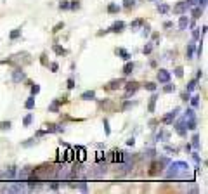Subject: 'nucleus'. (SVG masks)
<instances>
[{
    "mask_svg": "<svg viewBox=\"0 0 208 194\" xmlns=\"http://www.w3.org/2000/svg\"><path fill=\"white\" fill-rule=\"evenodd\" d=\"M189 170V167H187V163L186 161H174L172 165H170V168H168V172H167V179H182L184 175V172H187Z\"/></svg>",
    "mask_w": 208,
    "mask_h": 194,
    "instance_id": "nucleus-1",
    "label": "nucleus"
},
{
    "mask_svg": "<svg viewBox=\"0 0 208 194\" xmlns=\"http://www.w3.org/2000/svg\"><path fill=\"white\" fill-rule=\"evenodd\" d=\"M10 80H12V83H21V82H24V80H26V73L23 71V68H14Z\"/></svg>",
    "mask_w": 208,
    "mask_h": 194,
    "instance_id": "nucleus-2",
    "label": "nucleus"
},
{
    "mask_svg": "<svg viewBox=\"0 0 208 194\" xmlns=\"http://www.w3.org/2000/svg\"><path fill=\"white\" fill-rule=\"evenodd\" d=\"M179 111H181V108H174V111L167 113V114H165V116L161 118V123H163V125H172V123H174V120L177 118Z\"/></svg>",
    "mask_w": 208,
    "mask_h": 194,
    "instance_id": "nucleus-3",
    "label": "nucleus"
},
{
    "mask_svg": "<svg viewBox=\"0 0 208 194\" xmlns=\"http://www.w3.org/2000/svg\"><path fill=\"white\" fill-rule=\"evenodd\" d=\"M170 78H172V73H170L168 69H158L156 80H158L160 83H167V82H170Z\"/></svg>",
    "mask_w": 208,
    "mask_h": 194,
    "instance_id": "nucleus-4",
    "label": "nucleus"
},
{
    "mask_svg": "<svg viewBox=\"0 0 208 194\" xmlns=\"http://www.w3.org/2000/svg\"><path fill=\"white\" fill-rule=\"evenodd\" d=\"M139 88H141V83H139V82H127V83H125L127 97H128V95H132V94H135Z\"/></svg>",
    "mask_w": 208,
    "mask_h": 194,
    "instance_id": "nucleus-5",
    "label": "nucleus"
},
{
    "mask_svg": "<svg viewBox=\"0 0 208 194\" xmlns=\"http://www.w3.org/2000/svg\"><path fill=\"white\" fill-rule=\"evenodd\" d=\"M174 127H175V132H177V134H179L181 137H186V135H187V127H186V120H179V121H177V123H175Z\"/></svg>",
    "mask_w": 208,
    "mask_h": 194,
    "instance_id": "nucleus-6",
    "label": "nucleus"
},
{
    "mask_svg": "<svg viewBox=\"0 0 208 194\" xmlns=\"http://www.w3.org/2000/svg\"><path fill=\"white\" fill-rule=\"evenodd\" d=\"M160 172H161V163H160V160H158V161L154 160V161L151 163V168L148 170V175H149V177H156Z\"/></svg>",
    "mask_w": 208,
    "mask_h": 194,
    "instance_id": "nucleus-7",
    "label": "nucleus"
},
{
    "mask_svg": "<svg viewBox=\"0 0 208 194\" xmlns=\"http://www.w3.org/2000/svg\"><path fill=\"white\" fill-rule=\"evenodd\" d=\"M125 28H127V24H125L123 21H116V23H113L111 28H108V29H109V33H122Z\"/></svg>",
    "mask_w": 208,
    "mask_h": 194,
    "instance_id": "nucleus-8",
    "label": "nucleus"
},
{
    "mask_svg": "<svg viewBox=\"0 0 208 194\" xmlns=\"http://www.w3.org/2000/svg\"><path fill=\"white\" fill-rule=\"evenodd\" d=\"M123 83H125V82H123L122 78H116V80H111L104 88H106V90H118L120 87H123Z\"/></svg>",
    "mask_w": 208,
    "mask_h": 194,
    "instance_id": "nucleus-9",
    "label": "nucleus"
},
{
    "mask_svg": "<svg viewBox=\"0 0 208 194\" xmlns=\"http://www.w3.org/2000/svg\"><path fill=\"white\" fill-rule=\"evenodd\" d=\"M187 9H189V7H187V3H186V0H184V2H179V3H175L172 10H174L175 14H179V16H181V14H186V12H187Z\"/></svg>",
    "mask_w": 208,
    "mask_h": 194,
    "instance_id": "nucleus-10",
    "label": "nucleus"
},
{
    "mask_svg": "<svg viewBox=\"0 0 208 194\" xmlns=\"http://www.w3.org/2000/svg\"><path fill=\"white\" fill-rule=\"evenodd\" d=\"M115 54H116L118 57H122L123 61H130V57H132L130 52H128L127 49H123V47H116V49H115Z\"/></svg>",
    "mask_w": 208,
    "mask_h": 194,
    "instance_id": "nucleus-11",
    "label": "nucleus"
},
{
    "mask_svg": "<svg viewBox=\"0 0 208 194\" xmlns=\"http://www.w3.org/2000/svg\"><path fill=\"white\" fill-rule=\"evenodd\" d=\"M156 101H158V94H156V90H154V94H153L151 99H149V104H148V111H149V113H154V111H156Z\"/></svg>",
    "mask_w": 208,
    "mask_h": 194,
    "instance_id": "nucleus-12",
    "label": "nucleus"
},
{
    "mask_svg": "<svg viewBox=\"0 0 208 194\" xmlns=\"http://www.w3.org/2000/svg\"><path fill=\"white\" fill-rule=\"evenodd\" d=\"M61 106H62V102H61L59 99H54V101L49 104V113H59Z\"/></svg>",
    "mask_w": 208,
    "mask_h": 194,
    "instance_id": "nucleus-13",
    "label": "nucleus"
},
{
    "mask_svg": "<svg viewBox=\"0 0 208 194\" xmlns=\"http://www.w3.org/2000/svg\"><path fill=\"white\" fill-rule=\"evenodd\" d=\"M144 23H146L144 17H137V19H134V21L130 23V29H132V31H137L141 26H144Z\"/></svg>",
    "mask_w": 208,
    "mask_h": 194,
    "instance_id": "nucleus-14",
    "label": "nucleus"
},
{
    "mask_svg": "<svg viewBox=\"0 0 208 194\" xmlns=\"http://www.w3.org/2000/svg\"><path fill=\"white\" fill-rule=\"evenodd\" d=\"M134 69H135V64H134L132 61H125V66H123V75H125V76H128V75H132V73H134Z\"/></svg>",
    "mask_w": 208,
    "mask_h": 194,
    "instance_id": "nucleus-15",
    "label": "nucleus"
},
{
    "mask_svg": "<svg viewBox=\"0 0 208 194\" xmlns=\"http://www.w3.org/2000/svg\"><path fill=\"white\" fill-rule=\"evenodd\" d=\"M187 26H189V17L187 16H184V14H181V19H179V29H187Z\"/></svg>",
    "mask_w": 208,
    "mask_h": 194,
    "instance_id": "nucleus-16",
    "label": "nucleus"
},
{
    "mask_svg": "<svg viewBox=\"0 0 208 194\" xmlns=\"http://www.w3.org/2000/svg\"><path fill=\"white\" fill-rule=\"evenodd\" d=\"M198 83H200V80L198 78H193V80H189V83L186 85V92H193V90H196V87H198Z\"/></svg>",
    "mask_w": 208,
    "mask_h": 194,
    "instance_id": "nucleus-17",
    "label": "nucleus"
},
{
    "mask_svg": "<svg viewBox=\"0 0 208 194\" xmlns=\"http://www.w3.org/2000/svg\"><path fill=\"white\" fill-rule=\"evenodd\" d=\"M80 99H83V101H94L95 99V90H85L80 95Z\"/></svg>",
    "mask_w": 208,
    "mask_h": 194,
    "instance_id": "nucleus-18",
    "label": "nucleus"
},
{
    "mask_svg": "<svg viewBox=\"0 0 208 194\" xmlns=\"http://www.w3.org/2000/svg\"><path fill=\"white\" fill-rule=\"evenodd\" d=\"M75 151L78 153V160H80V161H85V158H87V149H85L83 146H76Z\"/></svg>",
    "mask_w": 208,
    "mask_h": 194,
    "instance_id": "nucleus-19",
    "label": "nucleus"
},
{
    "mask_svg": "<svg viewBox=\"0 0 208 194\" xmlns=\"http://www.w3.org/2000/svg\"><path fill=\"white\" fill-rule=\"evenodd\" d=\"M120 10H122V7H120L118 3H115V2H111V3L108 5V14H111V16H113V14H118Z\"/></svg>",
    "mask_w": 208,
    "mask_h": 194,
    "instance_id": "nucleus-20",
    "label": "nucleus"
},
{
    "mask_svg": "<svg viewBox=\"0 0 208 194\" xmlns=\"http://www.w3.org/2000/svg\"><path fill=\"white\" fill-rule=\"evenodd\" d=\"M52 50H54V54H56V56H66V54H68V50H66L64 47L57 45V43H54V45H52Z\"/></svg>",
    "mask_w": 208,
    "mask_h": 194,
    "instance_id": "nucleus-21",
    "label": "nucleus"
},
{
    "mask_svg": "<svg viewBox=\"0 0 208 194\" xmlns=\"http://www.w3.org/2000/svg\"><path fill=\"white\" fill-rule=\"evenodd\" d=\"M191 14H193V17L194 19H200L201 17V14H203V7H191Z\"/></svg>",
    "mask_w": 208,
    "mask_h": 194,
    "instance_id": "nucleus-22",
    "label": "nucleus"
},
{
    "mask_svg": "<svg viewBox=\"0 0 208 194\" xmlns=\"http://www.w3.org/2000/svg\"><path fill=\"white\" fill-rule=\"evenodd\" d=\"M134 106H137V101H125L123 102V106H122V111L123 113H127L128 109H132Z\"/></svg>",
    "mask_w": 208,
    "mask_h": 194,
    "instance_id": "nucleus-23",
    "label": "nucleus"
},
{
    "mask_svg": "<svg viewBox=\"0 0 208 194\" xmlns=\"http://www.w3.org/2000/svg\"><path fill=\"white\" fill-rule=\"evenodd\" d=\"M186 127H187V130L196 132V128H198V121H196V118H193V120H186Z\"/></svg>",
    "mask_w": 208,
    "mask_h": 194,
    "instance_id": "nucleus-24",
    "label": "nucleus"
},
{
    "mask_svg": "<svg viewBox=\"0 0 208 194\" xmlns=\"http://www.w3.org/2000/svg\"><path fill=\"white\" fill-rule=\"evenodd\" d=\"M24 108H26L28 111L35 109V95H31V97H28V99H26V102H24Z\"/></svg>",
    "mask_w": 208,
    "mask_h": 194,
    "instance_id": "nucleus-25",
    "label": "nucleus"
},
{
    "mask_svg": "<svg viewBox=\"0 0 208 194\" xmlns=\"http://www.w3.org/2000/svg\"><path fill=\"white\" fill-rule=\"evenodd\" d=\"M21 33H23V29H21V28H16V29H12V31L9 33V38H10V40H17V38L21 36Z\"/></svg>",
    "mask_w": 208,
    "mask_h": 194,
    "instance_id": "nucleus-26",
    "label": "nucleus"
},
{
    "mask_svg": "<svg viewBox=\"0 0 208 194\" xmlns=\"http://www.w3.org/2000/svg\"><path fill=\"white\" fill-rule=\"evenodd\" d=\"M186 57L187 59H194V43H189L186 49Z\"/></svg>",
    "mask_w": 208,
    "mask_h": 194,
    "instance_id": "nucleus-27",
    "label": "nucleus"
},
{
    "mask_svg": "<svg viewBox=\"0 0 208 194\" xmlns=\"http://www.w3.org/2000/svg\"><path fill=\"white\" fill-rule=\"evenodd\" d=\"M158 12H160V14H168V12H170V5H167V3H158Z\"/></svg>",
    "mask_w": 208,
    "mask_h": 194,
    "instance_id": "nucleus-28",
    "label": "nucleus"
},
{
    "mask_svg": "<svg viewBox=\"0 0 208 194\" xmlns=\"http://www.w3.org/2000/svg\"><path fill=\"white\" fill-rule=\"evenodd\" d=\"M142 87H144V88H146V90H149V92H154V90H156V87H158V85H156V83H154V82H146V83H142Z\"/></svg>",
    "mask_w": 208,
    "mask_h": 194,
    "instance_id": "nucleus-29",
    "label": "nucleus"
},
{
    "mask_svg": "<svg viewBox=\"0 0 208 194\" xmlns=\"http://www.w3.org/2000/svg\"><path fill=\"white\" fill-rule=\"evenodd\" d=\"M156 139H158V141H163V142H167V141L170 139V134H168V132H165V130H161V132L156 135Z\"/></svg>",
    "mask_w": 208,
    "mask_h": 194,
    "instance_id": "nucleus-30",
    "label": "nucleus"
},
{
    "mask_svg": "<svg viewBox=\"0 0 208 194\" xmlns=\"http://www.w3.org/2000/svg\"><path fill=\"white\" fill-rule=\"evenodd\" d=\"M153 45H154L153 42H148V43L144 45V49H142V54H144V56H148V54H151V52H153Z\"/></svg>",
    "mask_w": 208,
    "mask_h": 194,
    "instance_id": "nucleus-31",
    "label": "nucleus"
},
{
    "mask_svg": "<svg viewBox=\"0 0 208 194\" xmlns=\"http://www.w3.org/2000/svg\"><path fill=\"white\" fill-rule=\"evenodd\" d=\"M163 92H165V94H172V92H175V85H172L170 82H167L165 87H163Z\"/></svg>",
    "mask_w": 208,
    "mask_h": 194,
    "instance_id": "nucleus-32",
    "label": "nucleus"
},
{
    "mask_svg": "<svg viewBox=\"0 0 208 194\" xmlns=\"http://www.w3.org/2000/svg\"><path fill=\"white\" fill-rule=\"evenodd\" d=\"M40 64H42V66H45V68H49V59H47V52H42V56H40Z\"/></svg>",
    "mask_w": 208,
    "mask_h": 194,
    "instance_id": "nucleus-33",
    "label": "nucleus"
},
{
    "mask_svg": "<svg viewBox=\"0 0 208 194\" xmlns=\"http://www.w3.org/2000/svg\"><path fill=\"white\" fill-rule=\"evenodd\" d=\"M30 88H31V95H38L40 94V85L38 83H31Z\"/></svg>",
    "mask_w": 208,
    "mask_h": 194,
    "instance_id": "nucleus-34",
    "label": "nucleus"
},
{
    "mask_svg": "<svg viewBox=\"0 0 208 194\" xmlns=\"http://www.w3.org/2000/svg\"><path fill=\"white\" fill-rule=\"evenodd\" d=\"M200 99H201L200 95H193V97H189L191 106H193V108H198V106H200Z\"/></svg>",
    "mask_w": 208,
    "mask_h": 194,
    "instance_id": "nucleus-35",
    "label": "nucleus"
},
{
    "mask_svg": "<svg viewBox=\"0 0 208 194\" xmlns=\"http://www.w3.org/2000/svg\"><path fill=\"white\" fill-rule=\"evenodd\" d=\"M193 118H196L194 109H186V113H184V120H193Z\"/></svg>",
    "mask_w": 208,
    "mask_h": 194,
    "instance_id": "nucleus-36",
    "label": "nucleus"
},
{
    "mask_svg": "<svg viewBox=\"0 0 208 194\" xmlns=\"http://www.w3.org/2000/svg\"><path fill=\"white\" fill-rule=\"evenodd\" d=\"M174 73H175L177 78H182V76H184V68H182V66H177V68L174 69Z\"/></svg>",
    "mask_w": 208,
    "mask_h": 194,
    "instance_id": "nucleus-37",
    "label": "nucleus"
},
{
    "mask_svg": "<svg viewBox=\"0 0 208 194\" xmlns=\"http://www.w3.org/2000/svg\"><path fill=\"white\" fill-rule=\"evenodd\" d=\"M31 121H33V116H31V114H26L24 120H23V127H30Z\"/></svg>",
    "mask_w": 208,
    "mask_h": 194,
    "instance_id": "nucleus-38",
    "label": "nucleus"
},
{
    "mask_svg": "<svg viewBox=\"0 0 208 194\" xmlns=\"http://www.w3.org/2000/svg\"><path fill=\"white\" fill-rule=\"evenodd\" d=\"M10 127H12V123L7 120V121H0V130H10Z\"/></svg>",
    "mask_w": 208,
    "mask_h": 194,
    "instance_id": "nucleus-39",
    "label": "nucleus"
},
{
    "mask_svg": "<svg viewBox=\"0 0 208 194\" xmlns=\"http://www.w3.org/2000/svg\"><path fill=\"white\" fill-rule=\"evenodd\" d=\"M137 0H123V9H132Z\"/></svg>",
    "mask_w": 208,
    "mask_h": 194,
    "instance_id": "nucleus-40",
    "label": "nucleus"
},
{
    "mask_svg": "<svg viewBox=\"0 0 208 194\" xmlns=\"http://www.w3.org/2000/svg\"><path fill=\"white\" fill-rule=\"evenodd\" d=\"M69 9H71V10L80 9V2H78V0H69Z\"/></svg>",
    "mask_w": 208,
    "mask_h": 194,
    "instance_id": "nucleus-41",
    "label": "nucleus"
},
{
    "mask_svg": "<svg viewBox=\"0 0 208 194\" xmlns=\"http://www.w3.org/2000/svg\"><path fill=\"white\" fill-rule=\"evenodd\" d=\"M59 9H61V10L69 9V0H61V2H59Z\"/></svg>",
    "mask_w": 208,
    "mask_h": 194,
    "instance_id": "nucleus-42",
    "label": "nucleus"
},
{
    "mask_svg": "<svg viewBox=\"0 0 208 194\" xmlns=\"http://www.w3.org/2000/svg\"><path fill=\"white\" fill-rule=\"evenodd\" d=\"M62 28H64V23L61 21V23H57V24H56V26L52 28V33H59V31H61Z\"/></svg>",
    "mask_w": 208,
    "mask_h": 194,
    "instance_id": "nucleus-43",
    "label": "nucleus"
},
{
    "mask_svg": "<svg viewBox=\"0 0 208 194\" xmlns=\"http://www.w3.org/2000/svg\"><path fill=\"white\" fill-rule=\"evenodd\" d=\"M66 85H68V88H69V90H73V88L76 87V83H75V78H71V76H69V78H68V82H66Z\"/></svg>",
    "mask_w": 208,
    "mask_h": 194,
    "instance_id": "nucleus-44",
    "label": "nucleus"
},
{
    "mask_svg": "<svg viewBox=\"0 0 208 194\" xmlns=\"http://www.w3.org/2000/svg\"><path fill=\"white\" fill-rule=\"evenodd\" d=\"M191 141H193V146H194V147L198 149V147H200V135H198V134H194Z\"/></svg>",
    "mask_w": 208,
    "mask_h": 194,
    "instance_id": "nucleus-45",
    "label": "nucleus"
},
{
    "mask_svg": "<svg viewBox=\"0 0 208 194\" xmlns=\"http://www.w3.org/2000/svg\"><path fill=\"white\" fill-rule=\"evenodd\" d=\"M104 132H106V135H109L111 134V128H109V121H108V118H104Z\"/></svg>",
    "mask_w": 208,
    "mask_h": 194,
    "instance_id": "nucleus-46",
    "label": "nucleus"
},
{
    "mask_svg": "<svg viewBox=\"0 0 208 194\" xmlns=\"http://www.w3.org/2000/svg\"><path fill=\"white\" fill-rule=\"evenodd\" d=\"M35 142H36V137H31V139H28V142H23L21 146H23V147H30V146L35 144Z\"/></svg>",
    "mask_w": 208,
    "mask_h": 194,
    "instance_id": "nucleus-47",
    "label": "nucleus"
},
{
    "mask_svg": "<svg viewBox=\"0 0 208 194\" xmlns=\"http://www.w3.org/2000/svg\"><path fill=\"white\" fill-rule=\"evenodd\" d=\"M193 38L200 40V28H193Z\"/></svg>",
    "mask_w": 208,
    "mask_h": 194,
    "instance_id": "nucleus-48",
    "label": "nucleus"
},
{
    "mask_svg": "<svg viewBox=\"0 0 208 194\" xmlns=\"http://www.w3.org/2000/svg\"><path fill=\"white\" fill-rule=\"evenodd\" d=\"M49 66H50V71H52V73H57V69H59V64H57V62H50Z\"/></svg>",
    "mask_w": 208,
    "mask_h": 194,
    "instance_id": "nucleus-49",
    "label": "nucleus"
},
{
    "mask_svg": "<svg viewBox=\"0 0 208 194\" xmlns=\"http://www.w3.org/2000/svg\"><path fill=\"white\" fill-rule=\"evenodd\" d=\"M165 151H167V153H174V154L177 153V149H175V147H172V146H165Z\"/></svg>",
    "mask_w": 208,
    "mask_h": 194,
    "instance_id": "nucleus-50",
    "label": "nucleus"
},
{
    "mask_svg": "<svg viewBox=\"0 0 208 194\" xmlns=\"http://www.w3.org/2000/svg\"><path fill=\"white\" fill-rule=\"evenodd\" d=\"M186 3H187V7L191 9V7H194V5L198 3V0H186Z\"/></svg>",
    "mask_w": 208,
    "mask_h": 194,
    "instance_id": "nucleus-51",
    "label": "nucleus"
},
{
    "mask_svg": "<svg viewBox=\"0 0 208 194\" xmlns=\"http://www.w3.org/2000/svg\"><path fill=\"white\" fill-rule=\"evenodd\" d=\"M172 26H174L172 21H165V23H163V28H165V29H168V28H172Z\"/></svg>",
    "mask_w": 208,
    "mask_h": 194,
    "instance_id": "nucleus-52",
    "label": "nucleus"
},
{
    "mask_svg": "<svg viewBox=\"0 0 208 194\" xmlns=\"http://www.w3.org/2000/svg\"><path fill=\"white\" fill-rule=\"evenodd\" d=\"M66 158H64V153H61V151H57V161H64Z\"/></svg>",
    "mask_w": 208,
    "mask_h": 194,
    "instance_id": "nucleus-53",
    "label": "nucleus"
},
{
    "mask_svg": "<svg viewBox=\"0 0 208 194\" xmlns=\"http://www.w3.org/2000/svg\"><path fill=\"white\" fill-rule=\"evenodd\" d=\"M189 97H191L189 92H184V94H182V101H189Z\"/></svg>",
    "mask_w": 208,
    "mask_h": 194,
    "instance_id": "nucleus-54",
    "label": "nucleus"
},
{
    "mask_svg": "<svg viewBox=\"0 0 208 194\" xmlns=\"http://www.w3.org/2000/svg\"><path fill=\"white\" fill-rule=\"evenodd\" d=\"M154 154H156L154 149H148V156H149V158H154Z\"/></svg>",
    "mask_w": 208,
    "mask_h": 194,
    "instance_id": "nucleus-55",
    "label": "nucleus"
},
{
    "mask_svg": "<svg viewBox=\"0 0 208 194\" xmlns=\"http://www.w3.org/2000/svg\"><path fill=\"white\" fill-rule=\"evenodd\" d=\"M50 189H52V191H57V189H59V184H57V182H52V184H50Z\"/></svg>",
    "mask_w": 208,
    "mask_h": 194,
    "instance_id": "nucleus-56",
    "label": "nucleus"
},
{
    "mask_svg": "<svg viewBox=\"0 0 208 194\" xmlns=\"http://www.w3.org/2000/svg\"><path fill=\"white\" fill-rule=\"evenodd\" d=\"M142 36H149V26H146V28H144V33H142Z\"/></svg>",
    "mask_w": 208,
    "mask_h": 194,
    "instance_id": "nucleus-57",
    "label": "nucleus"
},
{
    "mask_svg": "<svg viewBox=\"0 0 208 194\" xmlns=\"http://www.w3.org/2000/svg\"><path fill=\"white\" fill-rule=\"evenodd\" d=\"M135 144V141H134V137H130L128 141H127V146H134Z\"/></svg>",
    "mask_w": 208,
    "mask_h": 194,
    "instance_id": "nucleus-58",
    "label": "nucleus"
},
{
    "mask_svg": "<svg viewBox=\"0 0 208 194\" xmlns=\"http://www.w3.org/2000/svg\"><path fill=\"white\" fill-rule=\"evenodd\" d=\"M193 158H194L196 163H200V154H198V153H193Z\"/></svg>",
    "mask_w": 208,
    "mask_h": 194,
    "instance_id": "nucleus-59",
    "label": "nucleus"
},
{
    "mask_svg": "<svg viewBox=\"0 0 208 194\" xmlns=\"http://www.w3.org/2000/svg\"><path fill=\"white\" fill-rule=\"evenodd\" d=\"M108 33H109V29H104V31H99L97 36H102V35H108Z\"/></svg>",
    "mask_w": 208,
    "mask_h": 194,
    "instance_id": "nucleus-60",
    "label": "nucleus"
},
{
    "mask_svg": "<svg viewBox=\"0 0 208 194\" xmlns=\"http://www.w3.org/2000/svg\"><path fill=\"white\" fill-rule=\"evenodd\" d=\"M102 158H104V153H97V161H102Z\"/></svg>",
    "mask_w": 208,
    "mask_h": 194,
    "instance_id": "nucleus-61",
    "label": "nucleus"
},
{
    "mask_svg": "<svg viewBox=\"0 0 208 194\" xmlns=\"http://www.w3.org/2000/svg\"><path fill=\"white\" fill-rule=\"evenodd\" d=\"M201 76H203V71H201V69H198V73H196V78H198V80H200V78H201Z\"/></svg>",
    "mask_w": 208,
    "mask_h": 194,
    "instance_id": "nucleus-62",
    "label": "nucleus"
},
{
    "mask_svg": "<svg viewBox=\"0 0 208 194\" xmlns=\"http://www.w3.org/2000/svg\"><path fill=\"white\" fill-rule=\"evenodd\" d=\"M198 3H200V7H205V5H207V0H198Z\"/></svg>",
    "mask_w": 208,
    "mask_h": 194,
    "instance_id": "nucleus-63",
    "label": "nucleus"
},
{
    "mask_svg": "<svg viewBox=\"0 0 208 194\" xmlns=\"http://www.w3.org/2000/svg\"><path fill=\"white\" fill-rule=\"evenodd\" d=\"M151 2H156V0H151Z\"/></svg>",
    "mask_w": 208,
    "mask_h": 194,
    "instance_id": "nucleus-64",
    "label": "nucleus"
}]
</instances>
